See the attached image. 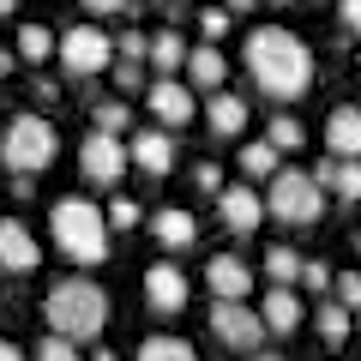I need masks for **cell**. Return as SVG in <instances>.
I'll return each instance as SVG.
<instances>
[{
  "label": "cell",
  "mask_w": 361,
  "mask_h": 361,
  "mask_svg": "<svg viewBox=\"0 0 361 361\" xmlns=\"http://www.w3.org/2000/svg\"><path fill=\"white\" fill-rule=\"evenodd\" d=\"M241 61H247L253 85L265 90L271 103H295L301 90L313 85V54H307V42H301L295 30H283V25H259L253 37H247Z\"/></svg>",
  "instance_id": "cell-1"
},
{
  "label": "cell",
  "mask_w": 361,
  "mask_h": 361,
  "mask_svg": "<svg viewBox=\"0 0 361 361\" xmlns=\"http://www.w3.org/2000/svg\"><path fill=\"white\" fill-rule=\"evenodd\" d=\"M42 319H49V337L97 343L103 325H109L103 283H90V277H61V283H49V295H42Z\"/></svg>",
  "instance_id": "cell-2"
},
{
  "label": "cell",
  "mask_w": 361,
  "mask_h": 361,
  "mask_svg": "<svg viewBox=\"0 0 361 361\" xmlns=\"http://www.w3.org/2000/svg\"><path fill=\"white\" fill-rule=\"evenodd\" d=\"M49 235L73 265H103L109 259V211H97L78 193H66V199L49 205Z\"/></svg>",
  "instance_id": "cell-3"
},
{
  "label": "cell",
  "mask_w": 361,
  "mask_h": 361,
  "mask_svg": "<svg viewBox=\"0 0 361 361\" xmlns=\"http://www.w3.org/2000/svg\"><path fill=\"white\" fill-rule=\"evenodd\" d=\"M61 151V133H54L49 115H13L6 133H0V163L13 175H42Z\"/></svg>",
  "instance_id": "cell-4"
},
{
  "label": "cell",
  "mask_w": 361,
  "mask_h": 361,
  "mask_svg": "<svg viewBox=\"0 0 361 361\" xmlns=\"http://www.w3.org/2000/svg\"><path fill=\"white\" fill-rule=\"evenodd\" d=\"M265 211L289 229H307L325 217V187L313 180V169H283V175L265 187Z\"/></svg>",
  "instance_id": "cell-5"
},
{
  "label": "cell",
  "mask_w": 361,
  "mask_h": 361,
  "mask_svg": "<svg viewBox=\"0 0 361 361\" xmlns=\"http://www.w3.org/2000/svg\"><path fill=\"white\" fill-rule=\"evenodd\" d=\"M61 66H66L73 78H97V73L115 66V42H109L97 25H66V37H61Z\"/></svg>",
  "instance_id": "cell-6"
},
{
  "label": "cell",
  "mask_w": 361,
  "mask_h": 361,
  "mask_svg": "<svg viewBox=\"0 0 361 361\" xmlns=\"http://www.w3.org/2000/svg\"><path fill=\"white\" fill-rule=\"evenodd\" d=\"M127 169H133V151L115 139V133H90V139L78 145V175H85L90 187H115Z\"/></svg>",
  "instance_id": "cell-7"
},
{
  "label": "cell",
  "mask_w": 361,
  "mask_h": 361,
  "mask_svg": "<svg viewBox=\"0 0 361 361\" xmlns=\"http://www.w3.org/2000/svg\"><path fill=\"white\" fill-rule=\"evenodd\" d=\"M211 337L229 349H259L265 337V319H259L247 301H211Z\"/></svg>",
  "instance_id": "cell-8"
},
{
  "label": "cell",
  "mask_w": 361,
  "mask_h": 361,
  "mask_svg": "<svg viewBox=\"0 0 361 361\" xmlns=\"http://www.w3.org/2000/svg\"><path fill=\"white\" fill-rule=\"evenodd\" d=\"M145 103H151V115L163 121V133L187 127V121L199 115V103H193V85H180V78H157V85H145Z\"/></svg>",
  "instance_id": "cell-9"
},
{
  "label": "cell",
  "mask_w": 361,
  "mask_h": 361,
  "mask_svg": "<svg viewBox=\"0 0 361 361\" xmlns=\"http://www.w3.org/2000/svg\"><path fill=\"white\" fill-rule=\"evenodd\" d=\"M37 265H42L37 235H30L18 217H0V271H13V277H30Z\"/></svg>",
  "instance_id": "cell-10"
},
{
  "label": "cell",
  "mask_w": 361,
  "mask_h": 361,
  "mask_svg": "<svg viewBox=\"0 0 361 361\" xmlns=\"http://www.w3.org/2000/svg\"><path fill=\"white\" fill-rule=\"evenodd\" d=\"M187 295H193V283H187V271H180V265L163 259V265L145 271V301H151V313H180Z\"/></svg>",
  "instance_id": "cell-11"
},
{
  "label": "cell",
  "mask_w": 361,
  "mask_h": 361,
  "mask_svg": "<svg viewBox=\"0 0 361 361\" xmlns=\"http://www.w3.org/2000/svg\"><path fill=\"white\" fill-rule=\"evenodd\" d=\"M205 283H211V301H247L253 295V265L235 253H217L205 265Z\"/></svg>",
  "instance_id": "cell-12"
},
{
  "label": "cell",
  "mask_w": 361,
  "mask_h": 361,
  "mask_svg": "<svg viewBox=\"0 0 361 361\" xmlns=\"http://www.w3.org/2000/svg\"><path fill=\"white\" fill-rule=\"evenodd\" d=\"M325 145H331V157H343V163H361V109L355 103H337L331 115H325Z\"/></svg>",
  "instance_id": "cell-13"
},
{
  "label": "cell",
  "mask_w": 361,
  "mask_h": 361,
  "mask_svg": "<svg viewBox=\"0 0 361 361\" xmlns=\"http://www.w3.org/2000/svg\"><path fill=\"white\" fill-rule=\"evenodd\" d=\"M151 235H157L163 253H180V247L199 241V217H193V211H180V205H163V211L151 217Z\"/></svg>",
  "instance_id": "cell-14"
},
{
  "label": "cell",
  "mask_w": 361,
  "mask_h": 361,
  "mask_svg": "<svg viewBox=\"0 0 361 361\" xmlns=\"http://www.w3.org/2000/svg\"><path fill=\"white\" fill-rule=\"evenodd\" d=\"M127 151H133V169H145V175H169V169H175V133L151 127V133H139Z\"/></svg>",
  "instance_id": "cell-15"
},
{
  "label": "cell",
  "mask_w": 361,
  "mask_h": 361,
  "mask_svg": "<svg viewBox=\"0 0 361 361\" xmlns=\"http://www.w3.org/2000/svg\"><path fill=\"white\" fill-rule=\"evenodd\" d=\"M217 217L229 223L235 235H247V229H259V217H265V199H259L253 187H223V199H217Z\"/></svg>",
  "instance_id": "cell-16"
},
{
  "label": "cell",
  "mask_w": 361,
  "mask_h": 361,
  "mask_svg": "<svg viewBox=\"0 0 361 361\" xmlns=\"http://www.w3.org/2000/svg\"><path fill=\"white\" fill-rule=\"evenodd\" d=\"M205 127L217 133V139H241V127H247V103L241 97H229V90H217L205 103Z\"/></svg>",
  "instance_id": "cell-17"
},
{
  "label": "cell",
  "mask_w": 361,
  "mask_h": 361,
  "mask_svg": "<svg viewBox=\"0 0 361 361\" xmlns=\"http://www.w3.org/2000/svg\"><path fill=\"white\" fill-rule=\"evenodd\" d=\"M187 78H193L199 90H211V97L223 90V78H229V61H223V49H217V42H205V49H193V54H187Z\"/></svg>",
  "instance_id": "cell-18"
},
{
  "label": "cell",
  "mask_w": 361,
  "mask_h": 361,
  "mask_svg": "<svg viewBox=\"0 0 361 361\" xmlns=\"http://www.w3.org/2000/svg\"><path fill=\"white\" fill-rule=\"evenodd\" d=\"M313 180H319L325 193H337V199H361V163H343V157H325V163L313 169Z\"/></svg>",
  "instance_id": "cell-19"
},
{
  "label": "cell",
  "mask_w": 361,
  "mask_h": 361,
  "mask_svg": "<svg viewBox=\"0 0 361 361\" xmlns=\"http://www.w3.org/2000/svg\"><path fill=\"white\" fill-rule=\"evenodd\" d=\"M241 175H247V180H265V187H271V180L283 175V151H277L271 139H253V145H241Z\"/></svg>",
  "instance_id": "cell-20"
},
{
  "label": "cell",
  "mask_w": 361,
  "mask_h": 361,
  "mask_svg": "<svg viewBox=\"0 0 361 361\" xmlns=\"http://www.w3.org/2000/svg\"><path fill=\"white\" fill-rule=\"evenodd\" d=\"M259 319H265V331H295L301 325V301H295V289H265V307H259Z\"/></svg>",
  "instance_id": "cell-21"
},
{
  "label": "cell",
  "mask_w": 361,
  "mask_h": 361,
  "mask_svg": "<svg viewBox=\"0 0 361 361\" xmlns=\"http://www.w3.org/2000/svg\"><path fill=\"white\" fill-rule=\"evenodd\" d=\"M187 54H193V49H187L175 30H157V37H151V66H157L163 78H169V73H187Z\"/></svg>",
  "instance_id": "cell-22"
},
{
  "label": "cell",
  "mask_w": 361,
  "mask_h": 361,
  "mask_svg": "<svg viewBox=\"0 0 361 361\" xmlns=\"http://www.w3.org/2000/svg\"><path fill=\"white\" fill-rule=\"evenodd\" d=\"M133 361H199V349L187 343V337L157 331V337H145V343H139V355H133Z\"/></svg>",
  "instance_id": "cell-23"
},
{
  "label": "cell",
  "mask_w": 361,
  "mask_h": 361,
  "mask_svg": "<svg viewBox=\"0 0 361 361\" xmlns=\"http://www.w3.org/2000/svg\"><path fill=\"white\" fill-rule=\"evenodd\" d=\"M307 271V259L295 253V247H265V277H271V289H289Z\"/></svg>",
  "instance_id": "cell-24"
},
{
  "label": "cell",
  "mask_w": 361,
  "mask_h": 361,
  "mask_svg": "<svg viewBox=\"0 0 361 361\" xmlns=\"http://www.w3.org/2000/svg\"><path fill=\"white\" fill-rule=\"evenodd\" d=\"M18 54L37 66V61H49V54H61V37H54L49 25H18Z\"/></svg>",
  "instance_id": "cell-25"
},
{
  "label": "cell",
  "mask_w": 361,
  "mask_h": 361,
  "mask_svg": "<svg viewBox=\"0 0 361 361\" xmlns=\"http://www.w3.org/2000/svg\"><path fill=\"white\" fill-rule=\"evenodd\" d=\"M313 325H319V337H325L331 349L349 343V307H343V301H325V307H313Z\"/></svg>",
  "instance_id": "cell-26"
},
{
  "label": "cell",
  "mask_w": 361,
  "mask_h": 361,
  "mask_svg": "<svg viewBox=\"0 0 361 361\" xmlns=\"http://www.w3.org/2000/svg\"><path fill=\"white\" fill-rule=\"evenodd\" d=\"M265 139L277 145V151H295V145L307 139V127H301L295 115H277V121H271V127H265Z\"/></svg>",
  "instance_id": "cell-27"
},
{
  "label": "cell",
  "mask_w": 361,
  "mask_h": 361,
  "mask_svg": "<svg viewBox=\"0 0 361 361\" xmlns=\"http://www.w3.org/2000/svg\"><path fill=\"white\" fill-rule=\"evenodd\" d=\"M90 121H97V133H115V139H121V127L133 121V109L127 103H97V109H90Z\"/></svg>",
  "instance_id": "cell-28"
},
{
  "label": "cell",
  "mask_w": 361,
  "mask_h": 361,
  "mask_svg": "<svg viewBox=\"0 0 361 361\" xmlns=\"http://www.w3.org/2000/svg\"><path fill=\"white\" fill-rule=\"evenodd\" d=\"M139 223H145L139 199H115V205H109V229H121V235H127V229H139Z\"/></svg>",
  "instance_id": "cell-29"
},
{
  "label": "cell",
  "mask_w": 361,
  "mask_h": 361,
  "mask_svg": "<svg viewBox=\"0 0 361 361\" xmlns=\"http://www.w3.org/2000/svg\"><path fill=\"white\" fill-rule=\"evenodd\" d=\"M229 25H235V13H229V6H205V13H199V30H205L211 42H223V37H229Z\"/></svg>",
  "instance_id": "cell-30"
},
{
  "label": "cell",
  "mask_w": 361,
  "mask_h": 361,
  "mask_svg": "<svg viewBox=\"0 0 361 361\" xmlns=\"http://www.w3.org/2000/svg\"><path fill=\"white\" fill-rule=\"evenodd\" d=\"M37 361H78V343H73V337H42Z\"/></svg>",
  "instance_id": "cell-31"
},
{
  "label": "cell",
  "mask_w": 361,
  "mask_h": 361,
  "mask_svg": "<svg viewBox=\"0 0 361 361\" xmlns=\"http://www.w3.org/2000/svg\"><path fill=\"white\" fill-rule=\"evenodd\" d=\"M193 187H199L205 199H223V169H217V163H199V169H193Z\"/></svg>",
  "instance_id": "cell-32"
},
{
  "label": "cell",
  "mask_w": 361,
  "mask_h": 361,
  "mask_svg": "<svg viewBox=\"0 0 361 361\" xmlns=\"http://www.w3.org/2000/svg\"><path fill=\"white\" fill-rule=\"evenodd\" d=\"M331 289H337V301H343V307H349V313H355V307H361V271H343V277H337V283H331Z\"/></svg>",
  "instance_id": "cell-33"
},
{
  "label": "cell",
  "mask_w": 361,
  "mask_h": 361,
  "mask_svg": "<svg viewBox=\"0 0 361 361\" xmlns=\"http://www.w3.org/2000/svg\"><path fill=\"white\" fill-rule=\"evenodd\" d=\"M301 283H307L313 295H319V289H331L337 277H331V265H325V259H307V271H301Z\"/></svg>",
  "instance_id": "cell-34"
},
{
  "label": "cell",
  "mask_w": 361,
  "mask_h": 361,
  "mask_svg": "<svg viewBox=\"0 0 361 361\" xmlns=\"http://www.w3.org/2000/svg\"><path fill=\"white\" fill-rule=\"evenodd\" d=\"M121 61H133V66H139V61H151V42H145L139 30H127V37H121Z\"/></svg>",
  "instance_id": "cell-35"
},
{
  "label": "cell",
  "mask_w": 361,
  "mask_h": 361,
  "mask_svg": "<svg viewBox=\"0 0 361 361\" xmlns=\"http://www.w3.org/2000/svg\"><path fill=\"white\" fill-rule=\"evenodd\" d=\"M115 85H121V90H139V85H145V66H133V61H121V73H115Z\"/></svg>",
  "instance_id": "cell-36"
},
{
  "label": "cell",
  "mask_w": 361,
  "mask_h": 361,
  "mask_svg": "<svg viewBox=\"0 0 361 361\" xmlns=\"http://www.w3.org/2000/svg\"><path fill=\"white\" fill-rule=\"evenodd\" d=\"M337 18H343V25L361 37V0H337Z\"/></svg>",
  "instance_id": "cell-37"
},
{
  "label": "cell",
  "mask_w": 361,
  "mask_h": 361,
  "mask_svg": "<svg viewBox=\"0 0 361 361\" xmlns=\"http://www.w3.org/2000/svg\"><path fill=\"white\" fill-rule=\"evenodd\" d=\"M85 13H127V0H85Z\"/></svg>",
  "instance_id": "cell-38"
},
{
  "label": "cell",
  "mask_w": 361,
  "mask_h": 361,
  "mask_svg": "<svg viewBox=\"0 0 361 361\" xmlns=\"http://www.w3.org/2000/svg\"><path fill=\"white\" fill-rule=\"evenodd\" d=\"M13 66H18V54H13V49H0V78L13 73Z\"/></svg>",
  "instance_id": "cell-39"
},
{
  "label": "cell",
  "mask_w": 361,
  "mask_h": 361,
  "mask_svg": "<svg viewBox=\"0 0 361 361\" xmlns=\"http://www.w3.org/2000/svg\"><path fill=\"white\" fill-rule=\"evenodd\" d=\"M0 361H25V349H18V343H0Z\"/></svg>",
  "instance_id": "cell-40"
},
{
  "label": "cell",
  "mask_w": 361,
  "mask_h": 361,
  "mask_svg": "<svg viewBox=\"0 0 361 361\" xmlns=\"http://www.w3.org/2000/svg\"><path fill=\"white\" fill-rule=\"evenodd\" d=\"M223 6H229V13H253L259 0H223Z\"/></svg>",
  "instance_id": "cell-41"
},
{
  "label": "cell",
  "mask_w": 361,
  "mask_h": 361,
  "mask_svg": "<svg viewBox=\"0 0 361 361\" xmlns=\"http://www.w3.org/2000/svg\"><path fill=\"white\" fill-rule=\"evenodd\" d=\"M13 6H18V0H0V18H6V13H13Z\"/></svg>",
  "instance_id": "cell-42"
},
{
  "label": "cell",
  "mask_w": 361,
  "mask_h": 361,
  "mask_svg": "<svg viewBox=\"0 0 361 361\" xmlns=\"http://www.w3.org/2000/svg\"><path fill=\"white\" fill-rule=\"evenodd\" d=\"M253 361H283V355H253Z\"/></svg>",
  "instance_id": "cell-43"
},
{
  "label": "cell",
  "mask_w": 361,
  "mask_h": 361,
  "mask_svg": "<svg viewBox=\"0 0 361 361\" xmlns=\"http://www.w3.org/2000/svg\"><path fill=\"white\" fill-rule=\"evenodd\" d=\"M355 259H361V235H355Z\"/></svg>",
  "instance_id": "cell-44"
},
{
  "label": "cell",
  "mask_w": 361,
  "mask_h": 361,
  "mask_svg": "<svg viewBox=\"0 0 361 361\" xmlns=\"http://www.w3.org/2000/svg\"><path fill=\"white\" fill-rule=\"evenodd\" d=\"M271 6H289V0H271Z\"/></svg>",
  "instance_id": "cell-45"
},
{
  "label": "cell",
  "mask_w": 361,
  "mask_h": 361,
  "mask_svg": "<svg viewBox=\"0 0 361 361\" xmlns=\"http://www.w3.org/2000/svg\"><path fill=\"white\" fill-rule=\"evenodd\" d=\"M355 66H361V49H355Z\"/></svg>",
  "instance_id": "cell-46"
}]
</instances>
